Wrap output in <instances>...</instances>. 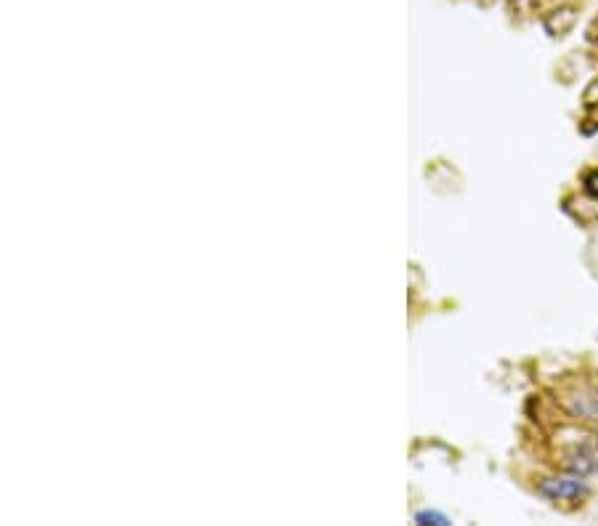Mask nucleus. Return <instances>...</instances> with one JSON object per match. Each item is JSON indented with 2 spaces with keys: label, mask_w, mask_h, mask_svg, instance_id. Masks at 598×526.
Masks as SVG:
<instances>
[{
  "label": "nucleus",
  "mask_w": 598,
  "mask_h": 526,
  "mask_svg": "<svg viewBox=\"0 0 598 526\" xmlns=\"http://www.w3.org/2000/svg\"><path fill=\"white\" fill-rule=\"evenodd\" d=\"M415 521L418 524H450V519L447 516H442V513H436V511H423L415 516Z\"/></svg>",
  "instance_id": "nucleus-3"
},
{
  "label": "nucleus",
  "mask_w": 598,
  "mask_h": 526,
  "mask_svg": "<svg viewBox=\"0 0 598 526\" xmlns=\"http://www.w3.org/2000/svg\"><path fill=\"white\" fill-rule=\"evenodd\" d=\"M585 184H588V192H591L593 197H598V173H591Z\"/></svg>",
  "instance_id": "nucleus-4"
},
{
  "label": "nucleus",
  "mask_w": 598,
  "mask_h": 526,
  "mask_svg": "<svg viewBox=\"0 0 598 526\" xmlns=\"http://www.w3.org/2000/svg\"><path fill=\"white\" fill-rule=\"evenodd\" d=\"M540 492L551 500H577L588 492L583 476H572V479H545L540 484Z\"/></svg>",
  "instance_id": "nucleus-2"
},
{
  "label": "nucleus",
  "mask_w": 598,
  "mask_h": 526,
  "mask_svg": "<svg viewBox=\"0 0 598 526\" xmlns=\"http://www.w3.org/2000/svg\"><path fill=\"white\" fill-rule=\"evenodd\" d=\"M567 471L572 476L598 473V436H588L567 452Z\"/></svg>",
  "instance_id": "nucleus-1"
}]
</instances>
